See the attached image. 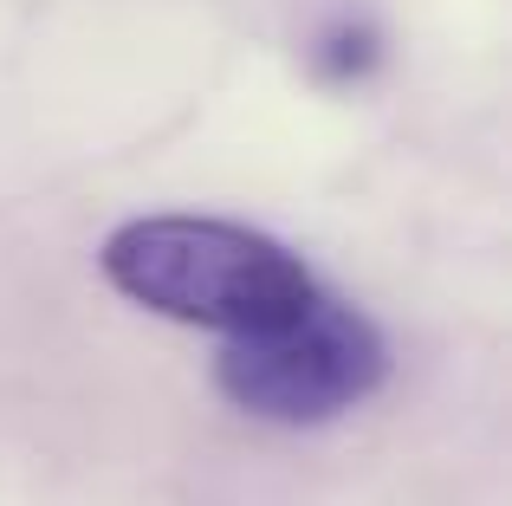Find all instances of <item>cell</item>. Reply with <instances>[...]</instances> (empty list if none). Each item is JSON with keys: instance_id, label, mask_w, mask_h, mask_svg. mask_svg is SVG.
Segmentation results:
<instances>
[{"instance_id": "obj_1", "label": "cell", "mask_w": 512, "mask_h": 506, "mask_svg": "<svg viewBox=\"0 0 512 506\" xmlns=\"http://www.w3.org/2000/svg\"><path fill=\"white\" fill-rule=\"evenodd\" d=\"M98 266L130 305L175 318V325L221 331V338L279 325L318 286L299 253L279 247L273 234H253L240 221H195V215L130 221L104 241Z\"/></svg>"}, {"instance_id": "obj_2", "label": "cell", "mask_w": 512, "mask_h": 506, "mask_svg": "<svg viewBox=\"0 0 512 506\" xmlns=\"http://www.w3.org/2000/svg\"><path fill=\"white\" fill-rule=\"evenodd\" d=\"M383 377H389L383 331L370 325V312H357L325 286H312V299L286 312L279 325L227 338L221 364H214V383L227 403L260 422H286V429L344 416Z\"/></svg>"}]
</instances>
